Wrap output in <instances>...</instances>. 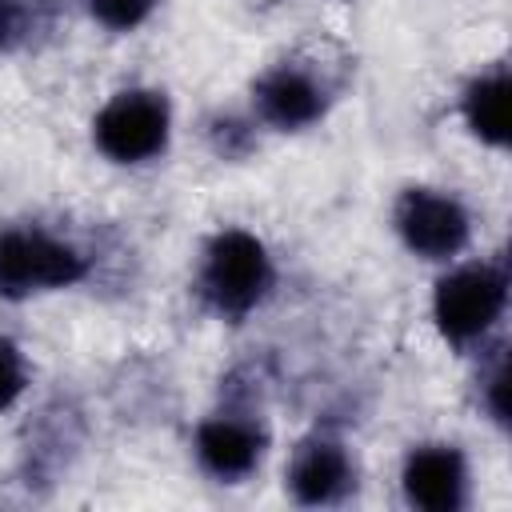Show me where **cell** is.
I'll list each match as a JSON object with an SVG mask.
<instances>
[{"mask_svg": "<svg viewBox=\"0 0 512 512\" xmlns=\"http://www.w3.org/2000/svg\"><path fill=\"white\" fill-rule=\"evenodd\" d=\"M156 4H160V0H84V8H88L104 28H112V32H128V28L144 24Z\"/></svg>", "mask_w": 512, "mask_h": 512, "instance_id": "cell-11", "label": "cell"}, {"mask_svg": "<svg viewBox=\"0 0 512 512\" xmlns=\"http://www.w3.org/2000/svg\"><path fill=\"white\" fill-rule=\"evenodd\" d=\"M404 496L424 512H456L468 496V464L452 444H420L404 460Z\"/></svg>", "mask_w": 512, "mask_h": 512, "instance_id": "cell-6", "label": "cell"}, {"mask_svg": "<svg viewBox=\"0 0 512 512\" xmlns=\"http://www.w3.org/2000/svg\"><path fill=\"white\" fill-rule=\"evenodd\" d=\"M272 288V256L244 228H220L200 264V296L224 320L248 316Z\"/></svg>", "mask_w": 512, "mask_h": 512, "instance_id": "cell-1", "label": "cell"}, {"mask_svg": "<svg viewBox=\"0 0 512 512\" xmlns=\"http://www.w3.org/2000/svg\"><path fill=\"white\" fill-rule=\"evenodd\" d=\"M24 388H28L24 356H20V348L8 336H0V412L12 408L24 396Z\"/></svg>", "mask_w": 512, "mask_h": 512, "instance_id": "cell-12", "label": "cell"}, {"mask_svg": "<svg viewBox=\"0 0 512 512\" xmlns=\"http://www.w3.org/2000/svg\"><path fill=\"white\" fill-rule=\"evenodd\" d=\"M264 428L248 416H208L196 428V460L216 480H244L264 456Z\"/></svg>", "mask_w": 512, "mask_h": 512, "instance_id": "cell-7", "label": "cell"}, {"mask_svg": "<svg viewBox=\"0 0 512 512\" xmlns=\"http://www.w3.org/2000/svg\"><path fill=\"white\" fill-rule=\"evenodd\" d=\"M288 488L300 504H332L352 488L348 448L332 436H308L288 464Z\"/></svg>", "mask_w": 512, "mask_h": 512, "instance_id": "cell-9", "label": "cell"}, {"mask_svg": "<svg viewBox=\"0 0 512 512\" xmlns=\"http://www.w3.org/2000/svg\"><path fill=\"white\" fill-rule=\"evenodd\" d=\"M484 384H488L484 388V404H488L492 420L496 424H508V360L504 356L496 360V368H492V376Z\"/></svg>", "mask_w": 512, "mask_h": 512, "instance_id": "cell-13", "label": "cell"}, {"mask_svg": "<svg viewBox=\"0 0 512 512\" xmlns=\"http://www.w3.org/2000/svg\"><path fill=\"white\" fill-rule=\"evenodd\" d=\"M392 224H396L404 248L424 256V260H448V256L464 252V244L472 236L468 208L452 192H440V188H408V192H400Z\"/></svg>", "mask_w": 512, "mask_h": 512, "instance_id": "cell-5", "label": "cell"}, {"mask_svg": "<svg viewBox=\"0 0 512 512\" xmlns=\"http://www.w3.org/2000/svg\"><path fill=\"white\" fill-rule=\"evenodd\" d=\"M508 304V272L500 264H460L452 268L432 296V320L440 336L456 348L480 340L492 332V324L504 316Z\"/></svg>", "mask_w": 512, "mask_h": 512, "instance_id": "cell-2", "label": "cell"}, {"mask_svg": "<svg viewBox=\"0 0 512 512\" xmlns=\"http://www.w3.org/2000/svg\"><path fill=\"white\" fill-rule=\"evenodd\" d=\"M464 124L472 128L476 140L504 148L508 144V72L496 64L492 72H480L468 88H464Z\"/></svg>", "mask_w": 512, "mask_h": 512, "instance_id": "cell-10", "label": "cell"}, {"mask_svg": "<svg viewBox=\"0 0 512 512\" xmlns=\"http://www.w3.org/2000/svg\"><path fill=\"white\" fill-rule=\"evenodd\" d=\"M172 108L152 88L116 92L92 120L96 148L116 164H144L168 148Z\"/></svg>", "mask_w": 512, "mask_h": 512, "instance_id": "cell-4", "label": "cell"}, {"mask_svg": "<svg viewBox=\"0 0 512 512\" xmlns=\"http://www.w3.org/2000/svg\"><path fill=\"white\" fill-rule=\"evenodd\" d=\"M252 100H256L260 120L272 124V128H284V132L308 128V124H316L324 116V88L316 84L312 72H304L296 64L268 68L256 80Z\"/></svg>", "mask_w": 512, "mask_h": 512, "instance_id": "cell-8", "label": "cell"}, {"mask_svg": "<svg viewBox=\"0 0 512 512\" xmlns=\"http://www.w3.org/2000/svg\"><path fill=\"white\" fill-rule=\"evenodd\" d=\"M88 260L68 240L44 228H4L0 232V296L24 300L32 292H52L84 280Z\"/></svg>", "mask_w": 512, "mask_h": 512, "instance_id": "cell-3", "label": "cell"}]
</instances>
